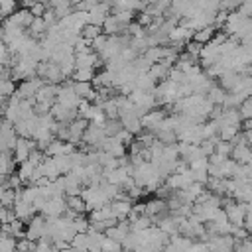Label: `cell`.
Wrapping results in <instances>:
<instances>
[{
    "label": "cell",
    "mask_w": 252,
    "mask_h": 252,
    "mask_svg": "<svg viewBox=\"0 0 252 252\" xmlns=\"http://www.w3.org/2000/svg\"><path fill=\"white\" fill-rule=\"evenodd\" d=\"M81 197H83V201L87 205V211H94V209H100V207L110 203L98 185H83Z\"/></svg>",
    "instance_id": "1"
},
{
    "label": "cell",
    "mask_w": 252,
    "mask_h": 252,
    "mask_svg": "<svg viewBox=\"0 0 252 252\" xmlns=\"http://www.w3.org/2000/svg\"><path fill=\"white\" fill-rule=\"evenodd\" d=\"M57 102H61V104H65V106H69V108H77L79 104H81V96L75 93V89H73V81H65L63 85H59V91H57V98H55Z\"/></svg>",
    "instance_id": "2"
},
{
    "label": "cell",
    "mask_w": 252,
    "mask_h": 252,
    "mask_svg": "<svg viewBox=\"0 0 252 252\" xmlns=\"http://www.w3.org/2000/svg\"><path fill=\"white\" fill-rule=\"evenodd\" d=\"M45 81L41 79V77H37V75H33V77H28V79H22L20 81V85L16 87V94L20 96V98H35V93L39 91V87L43 85Z\"/></svg>",
    "instance_id": "3"
},
{
    "label": "cell",
    "mask_w": 252,
    "mask_h": 252,
    "mask_svg": "<svg viewBox=\"0 0 252 252\" xmlns=\"http://www.w3.org/2000/svg\"><path fill=\"white\" fill-rule=\"evenodd\" d=\"M35 148H37V144H35V140H33V138H24V136H18L16 146H14V150H12L14 161H16V163L26 161V159L30 158V154H32Z\"/></svg>",
    "instance_id": "4"
},
{
    "label": "cell",
    "mask_w": 252,
    "mask_h": 252,
    "mask_svg": "<svg viewBox=\"0 0 252 252\" xmlns=\"http://www.w3.org/2000/svg\"><path fill=\"white\" fill-rule=\"evenodd\" d=\"M47 234V217L45 215H33L30 220H28V228H26V236L30 240H37L41 236Z\"/></svg>",
    "instance_id": "5"
},
{
    "label": "cell",
    "mask_w": 252,
    "mask_h": 252,
    "mask_svg": "<svg viewBox=\"0 0 252 252\" xmlns=\"http://www.w3.org/2000/svg\"><path fill=\"white\" fill-rule=\"evenodd\" d=\"M167 116V110L163 108V106H158V108H150L140 120H142V128L144 130H152L154 134H156V130L159 128V124H161V120Z\"/></svg>",
    "instance_id": "6"
},
{
    "label": "cell",
    "mask_w": 252,
    "mask_h": 252,
    "mask_svg": "<svg viewBox=\"0 0 252 252\" xmlns=\"http://www.w3.org/2000/svg\"><path fill=\"white\" fill-rule=\"evenodd\" d=\"M12 211H14V217L20 219L22 222H28V220L37 213L35 205H33L32 201L22 199L20 195H16V201H14V205H12Z\"/></svg>",
    "instance_id": "7"
},
{
    "label": "cell",
    "mask_w": 252,
    "mask_h": 252,
    "mask_svg": "<svg viewBox=\"0 0 252 252\" xmlns=\"http://www.w3.org/2000/svg\"><path fill=\"white\" fill-rule=\"evenodd\" d=\"M248 18H250V16L242 14L238 8H236V10H230L228 16H226V22H224V26H222V32H224L226 35H234V33L242 28V24H244Z\"/></svg>",
    "instance_id": "8"
},
{
    "label": "cell",
    "mask_w": 252,
    "mask_h": 252,
    "mask_svg": "<svg viewBox=\"0 0 252 252\" xmlns=\"http://www.w3.org/2000/svg\"><path fill=\"white\" fill-rule=\"evenodd\" d=\"M65 207H67V203H65V197H49L45 203H43V207L39 209V213L41 215H45V217H61L63 215V211H65Z\"/></svg>",
    "instance_id": "9"
},
{
    "label": "cell",
    "mask_w": 252,
    "mask_h": 252,
    "mask_svg": "<svg viewBox=\"0 0 252 252\" xmlns=\"http://www.w3.org/2000/svg\"><path fill=\"white\" fill-rule=\"evenodd\" d=\"M224 213H226V219L232 222V224H242L244 217H246V203L242 201H232L230 205L222 207Z\"/></svg>",
    "instance_id": "10"
},
{
    "label": "cell",
    "mask_w": 252,
    "mask_h": 252,
    "mask_svg": "<svg viewBox=\"0 0 252 252\" xmlns=\"http://www.w3.org/2000/svg\"><path fill=\"white\" fill-rule=\"evenodd\" d=\"M132 203L134 201L130 197H122V199H112L108 205H110V209H112V213L118 220H126L130 211H132Z\"/></svg>",
    "instance_id": "11"
},
{
    "label": "cell",
    "mask_w": 252,
    "mask_h": 252,
    "mask_svg": "<svg viewBox=\"0 0 252 252\" xmlns=\"http://www.w3.org/2000/svg\"><path fill=\"white\" fill-rule=\"evenodd\" d=\"M51 114H53V118L55 120H59V122H71V120H75L79 114H77V108H69V106H65V104H61V102H53L51 104V110H49Z\"/></svg>",
    "instance_id": "12"
},
{
    "label": "cell",
    "mask_w": 252,
    "mask_h": 252,
    "mask_svg": "<svg viewBox=\"0 0 252 252\" xmlns=\"http://www.w3.org/2000/svg\"><path fill=\"white\" fill-rule=\"evenodd\" d=\"M57 91H59V85H55V83H43L39 87V91L35 93V100L37 102H45V104H53L55 98H57Z\"/></svg>",
    "instance_id": "13"
},
{
    "label": "cell",
    "mask_w": 252,
    "mask_h": 252,
    "mask_svg": "<svg viewBox=\"0 0 252 252\" xmlns=\"http://www.w3.org/2000/svg\"><path fill=\"white\" fill-rule=\"evenodd\" d=\"M110 6L106 2H98L94 4L91 10H89V24H94V26H102V22L106 20V16L110 14Z\"/></svg>",
    "instance_id": "14"
},
{
    "label": "cell",
    "mask_w": 252,
    "mask_h": 252,
    "mask_svg": "<svg viewBox=\"0 0 252 252\" xmlns=\"http://www.w3.org/2000/svg\"><path fill=\"white\" fill-rule=\"evenodd\" d=\"M193 32H195V30H191L189 26L177 24V26L169 32V43H181V45H185V43L193 37Z\"/></svg>",
    "instance_id": "15"
},
{
    "label": "cell",
    "mask_w": 252,
    "mask_h": 252,
    "mask_svg": "<svg viewBox=\"0 0 252 252\" xmlns=\"http://www.w3.org/2000/svg\"><path fill=\"white\" fill-rule=\"evenodd\" d=\"M63 185H65V195H81L83 181H81V177L73 169L63 173Z\"/></svg>",
    "instance_id": "16"
},
{
    "label": "cell",
    "mask_w": 252,
    "mask_h": 252,
    "mask_svg": "<svg viewBox=\"0 0 252 252\" xmlns=\"http://www.w3.org/2000/svg\"><path fill=\"white\" fill-rule=\"evenodd\" d=\"M217 79H219V85H220L224 91H234V89L238 87L242 75H240L238 71H234V69H228V71H222Z\"/></svg>",
    "instance_id": "17"
},
{
    "label": "cell",
    "mask_w": 252,
    "mask_h": 252,
    "mask_svg": "<svg viewBox=\"0 0 252 252\" xmlns=\"http://www.w3.org/2000/svg\"><path fill=\"white\" fill-rule=\"evenodd\" d=\"M98 65H104L100 59H98V53L96 51H83V53H75V67H98Z\"/></svg>",
    "instance_id": "18"
},
{
    "label": "cell",
    "mask_w": 252,
    "mask_h": 252,
    "mask_svg": "<svg viewBox=\"0 0 252 252\" xmlns=\"http://www.w3.org/2000/svg\"><path fill=\"white\" fill-rule=\"evenodd\" d=\"M230 158L236 163H248L252 159V148L248 144H232V152Z\"/></svg>",
    "instance_id": "19"
},
{
    "label": "cell",
    "mask_w": 252,
    "mask_h": 252,
    "mask_svg": "<svg viewBox=\"0 0 252 252\" xmlns=\"http://www.w3.org/2000/svg\"><path fill=\"white\" fill-rule=\"evenodd\" d=\"M26 32H28L32 37H35V39H43L45 33H47V24H45V20H43L41 16H33V20H32V24L26 28Z\"/></svg>",
    "instance_id": "20"
},
{
    "label": "cell",
    "mask_w": 252,
    "mask_h": 252,
    "mask_svg": "<svg viewBox=\"0 0 252 252\" xmlns=\"http://www.w3.org/2000/svg\"><path fill=\"white\" fill-rule=\"evenodd\" d=\"M100 30H102L106 35H118V33H124V30H126V28L118 22V18H116L114 14H108V16H106V20L102 22Z\"/></svg>",
    "instance_id": "21"
},
{
    "label": "cell",
    "mask_w": 252,
    "mask_h": 252,
    "mask_svg": "<svg viewBox=\"0 0 252 252\" xmlns=\"http://www.w3.org/2000/svg\"><path fill=\"white\" fill-rule=\"evenodd\" d=\"M73 89H75V93H77L81 98L94 100L96 89L93 87V83H91V81H73Z\"/></svg>",
    "instance_id": "22"
},
{
    "label": "cell",
    "mask_w": 252,
    "mask_h": 252,
    "mask_svg": "<svg viewBox=\"0 0 252 252\" xmlns=\"http://www.w3.org/2000/svg\"><path fill=\"white\" fill-rule=\"evenodd\" d=\"M169 69H171V67H169L167 63H163V61H156V63L150 65L148 73L152 75V79H156V81H163V79H167Z\"/></svg>",
    "instance_id": "23"
},
{
    "label": "cell",
    "mask_w": 252,
    "mask_h": 252,
    "mask_svg": "<svg viewBox=\"0 0 252 252\" xmlns=\"http://www.w3.org/2000/svg\"><path fill=\"white\" fill-rule=\"evenodd\" d=\"M102 238H104V232L94 230V228L89 226V230H87V250H100Z\"/></svg>",
    "instance_id": "24"
},
{
    "label": "cell",
    "mask_w": 252,
    "mask_h": 252,
    "mask_svg": "<svg viewBox=\"0 0 252 252\" xmlns=\"http://www.w3.org/2000/svg\"><path fill=\"white\" fill-rule=\"evenodd\" d=\"M156 79H152V75L146 71V73H138V77L134 79V85H136V89H140V91H154V87H156Z\"/></svg>",
    "instance_id": "25"
},
{
    "label": "cell",
    "mask_w": 252,
    "mask_h": 252,
    "mask_svg": "<svg viewBox=\"0 0 252 252\" xmlns=\"http://www.w3.org/2000/svg\"><path fill=\"white\" fill-rule=\"evenodd\" d=\"M14 165H16V161H14L12 152H0V175L8 177L14 171Z\"/></svg>",
    "instance_id": "26"
},
{
    "label": "cell",
    "mask_w": 252,
    "mask_h": 252,
    "mask_svg": "<svg viewBox=\"0 0 252 252\" xmlns=\"http://www.w3.org/2000/svg\"><path fill=\"white\" fill-rule=\"evenodd\" d=\"M215 32H217L215 26H205V28H201V30H195L191 39H195V41H199V43H207V41L213 39Z\"/></svg>",
    "instance_id": "27"
},
{
    "label": "cell",
    "mask_w": 252,
    "mask_h": 252,
    "mask_svg": "<svg viewBox=\"0 0 252 252\" xmlns=\"http://www.w3.org/2000/svg\"><path fill=\"white\" fill-rule=\"evenodd\" d=\"M205 96H207V98H209L213 104H220V106H222L224 96H226V91H224L220 85H217V83H215V85L209 89V93H207Z\"/></svg>",
    "instance_id": "28"
},
{
    "label": "cell",
    "mask_w": 252,
    "mask_h": 252,
    "mask_svg": "<svg viewBox=\"0 0 252 252\" xmlns=\"http://www.w3.org/2000/svg\"><path fill=\"white\" fill-rule=\"evenodd\" d=\"M65 203H67L69 209H73L77 213H85L87 211V205H85L81 195H65Z\"/></svg>",
    "instance_id": "29"
},
{
    "label": "cell",
    "mask_w": 252,
    "mask_h": 252,
    "mask_svg": "<svg viewBox=\"0 0 252 252\" xmlns=\"http://www.w3.org/2000/svg\"><path fill=\"white\" fill-rule=\"evenodd\" d=\"M102 128H104V134L106 136H116L124 126H122L120 118H106L104 124H102Z\"/></svg>",
    "instance_id": "30"
},
{
    "label": "cell",
    "mask_w": 252,
    "mask_h": 252,
    "mask_svg": "<svg viewBox=\"0 0 252 252\" xmlns=\"http://www.w3.org/2000/svg\"><path fill=\"white\" fill-rule=\"evenodd\" d=\"M51 158H53V161H55V165H57V169H59L61 173H67V171L73 169L69 154H57V156H51Z\"/></svg>",
    "instance_id": "31"
},
{
    "label": "cell",
    "mask_w": 252,
    "mask_h": 252,
    "mask_svg": "<svg viewBox=\"0 0 252 252\" xmlns=\"http://www.w3.org/2000/svg\"><path fill=\"white\" fill-rule=\"evenodd\" d=\"M94 77V69L93 67H75L71 79L73 81H91Z\"/></svg>",
    "instance_id": "32"
},
{
    "label": "cell",
    "mask_w": 252,
    "mask_h": 252,
    "mask_svg": "<svg viewBox=\"0 0 252 252\" xmlns=\"http://www.w3.org/2000/svg\"><path fill=\"white\" fill-rule=\"evenodd\" d=\"M156 138H158L159 142H163V144H173V142H177V134H175V130H171V128H158V130H156Z\"/></svg>",
    "instance_id": "33"
},
{
    "label": "cell",
    "mask_w": 252,
    "mask_h": 252,
    "mask_svg": "<svg viewBox=\"0 0 252 252\" xmlns=\"http://www.w3.org/2000/svg\"><path fill=\"white\" fill-rule=\"evenodd\" d=\"M142 55H144V57H148L152 63L161 61V59H163V45H152V47H148Z\"/></svg>",
    "instance_id": "34"
},
{
    "label": "cell",
    "mask_w": 252,
    "mask_h": 252,
    "mask_svg": "<svg viewBox=\"0 0 252 252\" xmlns=\"http://www.w3.org/2000/svg\"><path fill=\"white\" fill-rule=\"evenodd\" d=\"M71 224H73V230L75 232H87L89 230V226H91V222H89V219L81 213V215H77L73 220H71Z\"/></svg>",
    "instance_id": "35"
},
{
    "label": "cell",
    "mask_w": 252,
    "mask_h": 252,
    "mask_svg": "<svg viewBox=\"0 0 252 252\" xmlns=\"http://www.w3.org/2000/svg\"><path fill=\"white\" fill-rule=\"evenodd\" d=\"M102 30H100V26H94V24H85L83 26V30H81V37H85V39H89V41H93L98 33H100Z\"/></svg>",
    "instance_id": "36"
},
{
    "label": "cell",
    "mask_w": 252,
    "mask_h": 252,
    "mask_svg": "<svg viewBox=\"0 0 252 252\" xmlns=\"http://www.w3.org/2000/svg\"><path fill=\"white\" fill-rule=\"evenodd\" d=\"M238 130H240V126H232V124H226V126H220L217 134H219V138H220V140H226V142H230Z\"/></svg>",
    "instance_id": "37"
},
{
    "label": "cell",
    "mask_w": 252,
    "mask_h": 252,
    "mask_svg": "<svg viewBox=\"0 0 252 252\" xmlns=\"http://www.w3.org/2000/svg\"><path fill=\"white\" fill-rule=\"evenodd\" d=\"M73 10H75V6L71 4V0H63V2H59V4L53 8V12H55V16H57V18H63V16L71 14Z\"/></svg>",
    "instance_id": "38"
},
{
    "label": "cell",
    "mask_w": 252,
    "mask_h": 252,
    "mask_svg": "<svg viewBox=\"0 0 252 252\" xmlns=\"http://www.w3.org/2000/svg\"><path fill=\"white\" fill-rule=\"evenodd\" d=\"M201 47H203V43H199V41H195V39H189L185 45H183V49L193 57V59H197L199 61V53H201Z\"/></svg>",
    "instance_id": "39"
},
{
    "label": "cell",
    "mask_w": 252,
    "mask_h": 252,
    "mask_svg": "<svg viewBox=\"0 0 252 252\" xmlns=\"http://www.w3.org/2000/svg\"><path fill=\"white\" fill-rule=\"evenodd\" d=\"M71 248L75 250H87V232H75L71 240Z\"/></svg>",
    "instance_id": "40"
},
{
    "label": "cell",
    "mask_w": 252,
    "mask_h": 252,
    "mask_svg": "<svg viewBox=\"0 0 252 252\" xmlns=\"http://www.w3.org/2000/svg\"><path fill=\"white\" fill-rule=\"evenodd\" d=\"M20 4V0H0V14L6 18V16H10L14 10H16V6Z\"/></svg>",
    "instance_id": "41"
},
{
    "label": "cell",
    "mask_w": 252,
    "mask_h": 252,
    "mask_svg": "<svg viewBox=\"0 0 252 252\" xmlns=\"http://www.w3.org/2000/svg\"><path fill=\"white\" fill-rule=\"evenodd\" d=\"M230 152H232V144H230V142H226V140H219V142H217V146H215V154L228 158Z\"/></svg>",
    "instance_id": "42"
},
{
    "label": "cell",
    "mask_w": 252,
    "mask_h": 252,
    "mask_svg": "<svg viewBox=\"0 0 252 252\" xmlns=\"http://www.w3.org/2000/svg\"><path fill=\"white\" fill-rule=\"evenodd\" d=\"M100 250H122V242H118V240H114V238H110V236L104 234L102 244H100Z\"/></svg>",
    "instance_id": "43"
},
{
    "label": "cell",
    "mask_w": 252,
    "mask_h": 252,
    "mask_svg": "<svg viewBox=\"0 0 252 252\" xmlns=\"http://www.w3.org/2000/svg\"><path fill=\"white\" fill-rule=\"evenodd\" d=\"M106 39H108V35H106L104 32H100V33H98V35H96V37H94V39L91 41V47H93V51H96V53H98V51H100V49L104 47Z\"/></svg>",
    "instance_id": "44"
},
{
    "label": "cell",
    "mask_w": 252,
    "mask_h": 252,
    "mask_svg": "<svg viewBox=\"0 0 252 252\" xmlns=\"http://www.w3.org/2000/svg\"><path fill=\"white\" fill-rule=\"evenodd\" d=\"M226 16H228V10L219 8V10H217V14H215V22H213V26H215V28H222V26H224V22H226Z\"/></svg>",
    "instance_id": "45"
},
{
    "label": "cell",
    "mask_w": 252,
    "mask_h": 252,
    "mask_svg": "<svg viewBox=\"0 0 252 252\" xmlns=\"http://www.w3.org/2000/svg\"><path fill=\"white\" fill-rule=\"evenodd\" d=\"M12 219H14V211H12V207H6V205L0 203V224L8 222V220H12Z\"/></svg>",
    "instance_id": "46"
},
{
    "label": "cell",
    "mask_w": 252,
    "mask_h": 252,
    "mask_svg": "<svg viewBox=\"0 0 252 252\" xmlns=\"http://www.w3.org/2000/svg\"><path fill=\"white\" fill-rule=\"evenodd\" d=\"M116 138H118V140H120V142H122V144H124V146L128 148V146H130V144L134 142V138H136V136H134V134H130V132H128L126 128H122V130H120V132L116 134Z\"/></svg>",
    "instance_id": "47"
},
{
    "label": "cell",
    "mask_w": 252,
    "mask_h": 252,
    "mask_svg": "<svg viewBox=\"0 0 252 252\" xmlns=\"http://www.w3.org/2000/svg\"><path fill=\"white\" fill-rule=\"evenodd\" d=\"M47 8H49V6H47L43 0H37L33 6H30V12H32V16H43Z\"/></svg>",
    "instance_id": "48"
},
{
    "label": "cell",
    "mask_w": 252,
    "mask_h": 252,
    "mask_svg": "<svg viewBox=\"0 0 252 252\" xmlns=\"http://www.w3.org/2000/svg\"><path fill=\"white\" fill-rule=\"evenodd\" d=\"M242 226L252 234V213L246 211V217H244V220H242Z\"/></svg>",
    "instance_id": "49"
},
{
    "label": "cell",
    "mask_w": 252,
    "mask_h": 252,
    "mask_svg": "<svg viewBox=\"0 0 252 252\" xmlns=\"http://www.w3.org/2000/svg\"><path fill=\"white\" fill-rule=\"evenodd\" d=\"M244 136H246L248 146H252V130H244Z\"/></svg>",
    "instance_id": "50"
},
{
    "label": "cell",
    "mask_w": 252,
    "mask_h": 252,
    "mask_svg": "<svg viewBox=\"0 0 252 252\" xmlns=\"http://www.w3.org/2000/svg\"><path fill=\"white\" fill-rule=\"evenodd\" d=\"M43 2H45L49 8H55V6H57L59 2H63V0H43Z\"/></svg>",
    "instance_id": "51"
},
{
    "label": "cell",
    "mask_w": 252,
    "mask_h": 252,
    "mask_svg": "<svg viewBox=\"0 0 252 252\" xmlns=\"http://www.w3.org/2000/svg\"><path fill=\"white\" fill-rule=\"evenodd\" d=\"M4 47H8V45L4 43V39H0V49H4Z\"/></svg>",
    "instance_id": "52"
},
{
    "label": "cell",
    "mask_w": 252,
    "mask_h": 252,
    "mask_svg": "<svg viewBox=\"0 0 252 252\" xmlns=\"http://www.w3.org/2000/svg\"><path fill=\"white\" fill-rule=\"evenodd\" d=\"M77 2H81V0H71V4H73V6H75V4H77Z\"/></svg>",
    "instance_id": "53"
},
{
    "label": "cell",
    "mask_w": 252,
    "mask_h": 252,
    "mask_svg": "<svg viewBox=\"0 0 252 252\" xmlns=\"http://www.w3.org/2000/svg\"><path fill=\"white\" fill-rule=\"evenodd\" d=\"M144 2H146V4H150V2H156V0H144Z\"/></svg>",
    "instance_id": "54"
}]
</instances>
